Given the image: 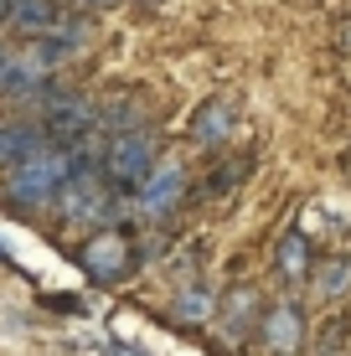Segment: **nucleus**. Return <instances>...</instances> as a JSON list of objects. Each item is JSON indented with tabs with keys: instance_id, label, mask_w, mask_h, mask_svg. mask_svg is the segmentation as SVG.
Listing matches in <instances>:
<instances>
[{
	"instance_id": "obj_18",
	"label": "nucleus",
	"mask_w": 351,
	"mask_h": 356,
	"mask_svg": "<svg viewBox=\"0 0 351 356\" xmlns=\"http://www.w3.org/2000/svg\"><path fill=\"white\" fill-rule=\"evenodd\" d=\"M6 10H10V0H0V21H6Z\"/></svg>"
},
{
	"instance_id": "obj_3",
	"label": "nucleus",
	"mask_w": 351,
	"mask_h": 356,
	"mask_svg": "<svg viewBox=\"0 0 351 356\" xmlns=\"http://www.w3.org/2000/svg\"><path fill=\"white\" fill-rule=\"evenodd\" d=\"M186 165L176 161V155H161L155 161V170L145 176V186L135 191V212L145 217V222H171V217L181 212V202H186Z\"/></svg>"
},
{
	"instance_id": "obj_19",
	"label": "nucleus",
	"mask_w": 351,
	"mask_h": 356,
	"mask_svg": "<svg viewBox=\"0 0 351 356\" xmlns=\"http://www.w3.org/2000/svg\"><path fill=\"white\" fill-rule=\"evenodd\" d=\"M145 6H161V0H145Z\"/></svg>"
},
{
	"instance_id": "obj_10",
	"label": "nucleus",
	"mask_w": 351,
	"mask_h": 356,
	"mask_svg": "<svg viewBox=\"0 0 351 356\" xmlns=\"http://www.w3.org/2000/svg\"><path fill=\"white\" fill-rule=\"evenodd\" d=\"M47 145V129L31 124V119H0V170H16L21 161H31L36 150Z\"/></svg>"
},
{
	"instance_id": "obj_1",
	"label": "nucleus",
	"mask_w": 351,
	"mask_h": 356,
	"mask_svg": "<svg viewBox=\"0 0 351 356\" xmlns=\"http://www.w3.org/2000/svg\"><path fill=\"white\" fill-rule=\"evenodd\" d=\"M72 170H78L72 150L42 145L31 161H21V165L6 176V202L16 207V212H26V217L42 212V207H57V196H63V186L72 181Z\"/></svg>"
},
{
	"instance_id": "obj_16",
	"label": "nucleus",
	"mask_w": 351,
	"mask_h": 356,
	"mask_svg": "<svg viewBox=\"0 0 351 356\" xmlns=\"http://www.w3.org/2000/svg\"><path fill=\"white\" fill-rule=\"evenodd\" d=\"M336 36H341V47L351 52V21H341V31H336Z\"/></svg>"
},
{
	"instance_id": "obj_9",
	"label": "nucleus",
	"mask_w": 351,
	"mask_h": 356,
	"mask_svg": "<svg viewBox=\"0 0 351 356\" xmlns=\"http://www.w3.org/2000/svg\"><path fill=\"white\" fill-rule=\"evenodd\" d=\"M67 16H72V10L63 6V0H10V10H6V21L16 31H26L31 42H36V36H52Z\"/></svg>"
},
{
	"instance_id": "obj_11",
	"label": "nucleus",
	"mask_w": 351,
	"mask_h": 356,
	"mask_svg": "<svg viewBox=\"0 0 351 356\" xmlns=\"http://www.w3.org/2000/svg\"><path fill=\"white\" fill-rule=\"evenodd\" d=\"M310 294L320 305H346L351 300V253H325L310 268Z\"/></svg>"
},
{
	"instance_id": "obj_15",
	"label": "nucleus",
	"mask_w": 351,
	"mask_h": 356,
	"mask_svg": "<svg viewBox=\"0 0 351 356\" xmlns=\"http://www.w3.org/2000/svg\"><path fill=\"white\" fill-rule=\"evenodd\" d=\"M47 305H52V310H72V315L83 310V300H52V294H47Z\"/></svg>"
},
{
	"instance_id": "obj_8",
	"label": "nucleus",
	"mask_w": 351,
	"mask_h": 356,
	"mask_svg": "<svg viewBox=\"0 0 351 356\" xmlns=\"http://www.w3.org/2000/svg\"><path fill=\"white\" fill-rule=\"evenodd\" d=\"M171 321L176 325H186V330H202L207 321H217V289L207 284V279H186V284L176 289V300H171Z\"/></svg>"
},
{
	"instance_id": "obj_5",
	"label": "nucleus",
	"mask_w": 351,
	"mask_h": 356,
	"mask_svg": "<svg viewBox=\"0 0 351 356\" xmlns=\"http://www.w3.org/2000/svg\"><path fill=\"white\" fill-rule=\"evenodd\" d=\"M238 119H243L238 98L233 93H212L186 114V140L197 145V150H222V145L238 134Z\"/></svg>"
},
{
	"instance_id": "obj_17",
	"label": "nucleus",
	"mask_w": 351,
	"mask_h": 356,
	"mask_svg": "<svg viewBox=\"0 0 351 356\" xmlns=\"http://www.w3.org/2000/svg\"><path fill=\"white\" fill-rule=\"evenodd\" d=\"M83 6H119V0H83Z\"/></svg>"
},
{
	"instance_id": "obj_12",
	"label": "nucleus",
	"mask_w": 351,
	"mask_h": 356,
	"mask_svg": "<svg viewBox=\"0 0 351 356\" xmlns=\"http://www.w3.org/2000/svg\"><path fill=\"white\" fill-rule=\"evenodd\" d=\"M274 268H279L284 284H305L310 268H316V248H310V238L300 227L279 232V243H274Z\"/></svg>"
},
{
	"instance_id": "obj_2",
	"label": "nucleus",
	"mask_w": 351,
	"mask_h": 356,
	"mask_svg": "<svg viewBox=\"0 0 351 356\" xmlns=\"http://www.w3.org/2000/svg\"><path fill=\"white\" fill-rule=\"evenodd\" d=\"M161 161V129L145 124L129 134H108V150H104V181L114 191H140L145 176Z\"/></svg>"
},
{
	"instance_id": "obj_14",
	"label": "nucleus",
	"mask_w": 351,
	"mask_h": 356,
	"mask_svg": "<svg viewBox=\"0 0 351 356\" xmlns=\"http://www.w3.org/2000/svg\"><path fill=\"white\" fill-rule=\"evenodd\" d=\"M10 63H16V52H10L6 42H0V88H6V78H10Z\"/></svg>"
},
{
	"instance_id": "obj_4",
	"label": "nucleus",
	"mask_w": 351,
	"mask_h": 356,
	"mask_svg": "<svg viewBox=\"0 0 351 356\" xmlns=\"http://www.w3.org/2000/svg\"><path fill=\"white\" fill-rule=\"evenodd\" d=\"M78 264H83V274H88L93 284H119L140 259H135V243H129L119 227H104L78 248Z\"/></svg>"
},
{
	"instance_id": "obj_13",
	"label": "nucleus",
	"mask_w": 351,
	"mask_h": 356,
	"mask_svg": "<svg viewBox=\"0 0 351 356\" xmlns=\"http://www.w3.org/2000/svg\"><path fill=\"white\" fill-rule=\"evenodd\" d=\"M248 176V161H217V170L207 176V196H227L233 186H243Z\"/></svg>"
},
{
	"instance_id": "obj_6",
	"label": "nucleus",
	"mask_w": 351,
	"mask_h": 356,
	"mask_svg": "<svg viewBox=\"0 0 351 356\" xmlns=\"http://www.w3.org/2000/svg\"><path fill=\"white\" fill-rule=\"evenodd\" d=\"M263 294H259V284H233L217 300V330H222L227 341H238L243 346L248 336H259V321H263Z\"/></svg>"
},
{
	"instance_id": "obj_7",
	"label": "nucleus",
	"mask_w": 351,
	"mask_h": 356,
	"mask_svg": "<svg viewBox=\"0 0 351 356\" xmlns=\"http://www.w3.org/2000/svg\"><path fill=\"white\" fill-rule=\"evenodd\" d=\"M259 341L269 346V356H295L305 346V310H300L295 300H279L263 310L259 321Z\"/></svg>"
}]
</instances>
